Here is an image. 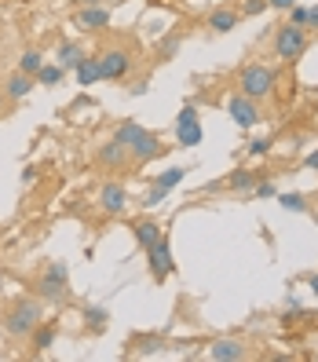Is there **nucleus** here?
Returning a JSON list of instances; mask_svg holds the SVG:
<instances>
[{"instance_id": "nucleus-1", "label": "nucleus", "mask_w": 318, "mask_h": 362, "mask_svg": "<svg viewBox=\"0 0 318 362\" xmlns=\"http://www.w3.org/2000/svg\"><path fill=\"white\" fill-rule=\"evenodd\" d=\"M114 139L129 146V158H136V161H154V158H161V151H165L161 139H158L154 132H146L143 124H136V121H124L121 129L114 132Z\"/></svg>"}, {"instance_id": "nucleus-2", "label": "nucleus", "mask_w": 318, "mask_h": 362, "mask_svg": "<svg viewBox=\"0 0 318 362\" xmlns=\"http://www.w3.org/2000/svg\"><path fill=\"white\" fill-rule=\"evenodd\" d=\"M40 318H45V311H40V300H30V296H23V300H15V304L8 308L4 329H8V337L23 340V337H30V333L40 326Z\"/></svg>"}, {"instance_id": "nucleus-3", "label": "nucleus", "mask_w": 318, "mask_h": 362, "mask_svg": "<svg viewBox=\"0 0 318 362\" xmlns=\"http://www.w3.org/2000/svg\"><path fill=\"white\" fill-rule=\"evenodd\" d=\"M238 92L242 95H249V99H267L271 92H274V70L271 66H264V62H252V66H245L242 74H238Z\"/></svg>"}, {"instance_id": "nucleus-4", "label": "nucleus", "mask_w": 318, "mask_h": 362, "mask_svg": "<svg viewBox=\"0 0 318 362\" xmlns=\"http://www.w3.org/2000/svg\"><path fill=\"white\" fill-rule=\"evenodd\" d=\"M66 286H70V271H66L62 260H55V264H48L45 271H40L33 289H37L40 300H62V296H66Z\"/></svg>"}, {"instance_id": "nucleus-5", "label": "nucleus", "mask_w": 318, "mask_h": 362, "mask_svg": "<svg viewBox=\"0 0 318 362\" xmlns=\"http://www.w3.org/2000/svg\"><path fill=\"white\" fill-rule=\"evenodd\" d=\"M304 52H307V33H304V26L285 23L278 33H274V59L293 62V59H300Z\"/></svg>"}, {"instance_id": "nucleus-6", "label": "nucleus", "mask_w": 318, "mask_h": 362, "mask_svg": "<svg viewBox=\"0 0 318 362\" xmlns=\"http://www.w3.org/2000/svg\"><path fill=\"white\" fill-rule=\"evenodd\" d=\"M132 70V55L121 48H106L99 52V81H124Z\"/></svg>"}, {"instance_id": "nucleus-7", "label": "nucleus", "mask_w": 318, "mask_h": 362, "mask_svg": "<svg viewBox=\"0 0 318 362\" xmlns=\"http://www.w3.org/2000/svg\"><path fill=\"white\" fill-rule=\"evenodd\" d=\"M227 114H230V121L238 124V129H257L260 124V106H257V99H249V95H230V103H227Z\"/></svg>"}, {"instance_id": "nucleus-8", "label": "nucleus", "mask_w": 318, "mask_h": 362, "mask_svg": "<svg viewBox=\"0 0 318 362\" xmlns=\"http://www.w3.org/2000/svg\"><path fill=\"white\" fill-rule=\"evenodd\" d=\"M146 260H151V271H154V279L158 282H165L168 274L176 271V260H172V249H168V242L165 238H158L151 249H146Z\"/></svg>"}, {"instance_id": "nucleus-9", "label": "nucleus", "mask_w": 318, "mask_h": 362, "mask_svg": "<svg viewBox=\"0 0 318 362\" xmlns=\"http://www.w3.org/2000/svg\"><path fill=\"white\" fill-rule=\"evenodd\" d=\"M124 205H129V190H124L121 183H102L99 187V209L102 212L117 216V212H124Z\"/></svg>"}, {"instance_id": "nucleus-10", "label": "nucleus", "mask_w": 318, "mask_h": 362, "mask_svg": "<svg viewBox=\"0 0 318 362\" xmlns=\"http://www.w3.org/2000/svg\"><path fill=\"white\" fill-rule=\"evenodd\" d=\"M176 143H183V146L201 143V124H198L194 106H187V110L179 114V124H176Z\"/></svg>"}, {"instance_id": "nucleus-11", "label": "nucleus", "mask_w": 318, "mask_h": 362, "mask_svg": "<svg viewBox=\"0 0 318 362\" xmlns=\"http://www.w3.org/2000/svg\"><path fill=\"white\" fill-rule=\"evenodd\" d=\"M208 355L216 358V362H242L249 351H245L242 340H230V337H223V340H216V344L208 348Z\"/></svg>"}, {"instance_id": "nucleus-12", "label": "nucleus", "mask_w": 318, "mask_h": 362, "mask_svg": "<svg viewBox=\"0 0 318 362\" xmlns=\"http://www.w3.org/2000/svg\"><path fill=\"white\" fill-rule=\"evenodd\" d=\"M33 84H37V77H30V74H23V70H15V74L4 81V95H8L11 103H18V99H26V95L33 92Z\"/></svg>"}, {"instance_id": "nucleus-13", "label": "nucleus", "mask_w": 318, "mask_h": 362, "mask_svg": "<svg viewBox=\"0 0 318 362\" xmlns=\"http://www.w3.org/2000/svg\"><path fill=\"white\" fill-rule=\"evenodd\" d=\"M124 161H129V146H124V143L110 139V143H102V146H99V165H106V168H121Z\"/></svg>"}, {"instance_id": "nucleus-14", "label": "nucleus", "mask_w": 318, "mask_h": 362, "mask_svg": "<svg viewBox=\"0 0 318 362\" xmlns=\"http://www.w3.org/2000/svg\"><path fill=\"white\" fill-rule=\"evenodd\" d=\"M238 26V11L235 8H216L208 15V30L212 33H227V30H235Z\"/></svg>"}, {"instance_id": "nucleus-15", "label": "nucleus", "mask_w": 318, "mask_h": 362, "mask_svg": "<svg viewBox=\"0 0 318 362\" xmlns=\"http://www.w3.org/2000/svg\"><path fill=\"white\" fill-rule=\"evenodd\" d=\"M106 23H110V11H106V8H84V11H77V26L81 30H102Z\"/></svg>"}, {"instance_id": "nucleus-16", "label": "nucleus", "mask_w": 318, "mask_h": 362, "mask_svg": "<svg viewBox=\"0 0 318 362\" xmlns=\"http://www.w3.org/2000/svg\"><path fill=\"white\" fill-rule=\"evenodd\" d=\"M77 84H95L99 81V55H81L77 62Z\"/></svg>"}, {"instance_id": "nucleus-17", "label": "nucleus", "mask_w": 318, "mask_h": 362, "mask_svg": "<svg viewBox=\"0 0 318 362\" xmlns=\"http://www.w3.org/2000/svg\"><path fill=\"white\" fill-rule=\"evenodd\" d=\"M132 230H136V242H139L143 249H151V245H154V242L161 238V227H158L154 220H139V223H136Z\"/></svg>"}, {"instance_id": "nucleus-18", "label": "nucleus", "mask_w": 318, "mask_h": 362, "mask_svg": "<svg viewBox=\"0 0 318 362\" xmlns=\"http://www.w3.org/2000/svg\"><path fill=\"white\" fill-rule=\"evenodd\" d=\"M81 55H84V52H81L77 40H66V45L59 48V66H62V70H73L77 62H81Z\"/></svg>"}, {"instance_id": "nucleus-19", "label": "nucleus", "mask_w": 318, "mask_h": 362, "mask_svg": "<svg viewBox=\"0 0 318 362\" xmlns=\"http://www.w3.org/2000/svg\"><path fill=\"white\" fill-rule=\"evenodd\" d=\"M227 187L238 190V194H252V187H257V173H245V168H242V173H235L227 180Z\"/></svg>"}, {"instance_id": "nucleus-20", "label": "nucleus", "mask_w": 318, "mask_h": 362, "mask_svg": "<svg viewBox=\"0 0 318 362\" xmlns=\"http://www.w3.org/2000/svg\"><path fill=\"white\" fill-rule=\"evenodd\" d=\"M45 66V59H40V52L37 48H26L23 52V59H18V70L23 74H30V77H37V70Z\"/></svg>"}, {"instance_id": "nucleus-21", "label": "nucleus", "mask_w": 318, "mask_h": 362, "mask_svg": "<svg viewBox=\"0 0 318 362\" xmlns=\"http://www.w3.org/2000/svg\"><path fill=\"white\" fill-rule=\"evenodd\" d=\"M52 344H55V329L52 326H37L33 329V351L40 355V351H48Z\"/></svg>"}, {"instance_id": "nucleus-22", "label": "nucleus", "mask_w": 318, "mask_h": 362, "mask_svg": "<svg viewBox=\"0 0 318 362\" xmlns=\"http://www.w3.org/2000/svg\"><path fill=\"white\" fill-rule=\"evenodd\" d=\"M183 176H187V168H168V173L154 176V187H161V190H172V187H179V183H183Z\"/></svg>"}, {"instance_id": "nucleus-23", "label": "nucleus", "mask_w": 318, "mask_h": 362, "mask_svg": "<svg viewBox=\"0 0 318 362\" xmlns=\"http://www.w3.org/2000/svg\"><path fill=\"white\" fill-rule=\"evenodd\" d=\"M62 77H66V70H62L59 62H55V66H48V62H45V66L37 70V84H62Z\"/></svg>"}, {"instance_id": "nucleus-24", "label": "nucleus", "mask_w": 318, "mask_h": 362, "mask_svg": "<svg viewBox=\"0 0 318 362\" xmlns=\"http://www.w3.org/2000/svg\"><path fill=\"white\" fill-rule=\"evenodd\" d=\"M278 202H282V209H289V212H307V202H304L300 194H282Z\"/></svg>"}, {"instance_id": "nucleus-25", "label": "nucleus", "mask_w": 318, "mask_h": 362, "mask_svg": "<svg viewBox=\"0 0 318 362\" xmlns=\"http://www.w3.org/2000/svg\"><path fill=\"white\" fill-rule=\"evenodd\" d=\"M176 52H179V37H165V40H161V55L172 59Z\"/></svg>"}, {"instance_id": "nucleus-26", "label": "nucleus", "mask_w": 318, "mask_h": 362, "mask_svg": "<svg viewBox=\"0 0 318 362\" xmlns=\"http://www.w3.org/2000/svg\"><path fill=\"white\" fill-rule=\"evenodd\" d=\"M252 194H257V198H274L278 190H274V183H260V180H257V187H252Z\"/></svg>"}, {"instance_id": "nucleus-27", "label": "nucleus", "mask_w": 318, "mask_h": 362, "mask_svg": "<svg viewBox=\"0 0 318 362\" xmlns=\"http://www.w3.org/2000/svg\"><path fill=\"white\" fill-rule=\"evenodd\" d=\"M289 11H293V18H289L293 26H307V8H296V4H293Z\"/></svg>"}, {"instance_id": "nucleus-28", "label": "nucleus", "mask_w": 318, "mask_h": 362, "mask_svg": "<svg viewBox=\"0 0 318 362\" xmlns=\"http://www.w3.org/2000/svg\"><path fill=\"white\" fill-rule=\"evenodd\" d=\"M271 151V139H252L249 143V154H267Z\"/></svg>"}, {"instance_id": "nucleus-29", "label": "nucleus", "mask_w": 318, "mask_h": 362, "mask_svg": "<svg viewBox=\"0 0 318 362\" xmlns=\"http://www.w3.org/2000/svg\"><path fill=\"white\" fill-rule=\"evenodd\" d=\"M264 8H267V0H245V8H242V11H245V15H260Z\"/></svg>"}, {"instance_id": "nucleus-30", "label": "nucleus", "mask_w": 318, "mask_h": 362, "mask_svg": "<svg viewBox=\"0 0 318 362\" xmlns=\"http://www.w3.org/2000/svg\"><path fill=\"white\" fill-rule=\"evenodd\" d=\"M296 0H267V8H278V11H289Z\"/></svg>"}, {"instance_id": "nucleus-31", "label": "nucleus", "mask_w": 318, "mask_h": 362, "mask_svg": "<svg viewBox=\"0 0 318 362\" xmlns=\"http://www.w3.org/2000/svg\"><path fill=\"white\" fill-rule=\"evenodd\" d=\"M307 26H318V4L307 8Z\"/></svg>"}, {"instance_id": "nucleus-32", "label": "nucleus", "mask_w": 318, "mask_h": 362, "mask_svg": "<svg viewBox=\"0 0 318 362\" xmlns=\"http://www.w3.org/2000/svg\"><path fill=\"white\" fill-rule=\"evenodd\" d=\"M307 168H314V173H318V151H314V154L307 158Z\"/></svg>"}, {"instance_id": "nucleus-33", "label": "nucleus", "mask_w": 318, "mask_h": 362, "mask_svg": "<svg viewBox=\"0 0 318 362\" xmlns=\"http://www.w3.org/2000/svg\"><path fill=\"white\" fill-rule=\"evenodd\" d=\"M307 286H311V289L318 293V274H311V282H307Z\"/></svg>"}, {"instance_id": "nucleus-34", "label": "nucleus", "mask_w": 318, "mask_h": 362, "mask_svg": "<svg viewBox=\"0 0 318 362\" xmlns=\"http://www.w3.org/2000/svg\"><path fill=\"white\" fill-rule=\"evenodd\" d=\"M4 99H8V95H4V88H0V110H4Z\"/></svg>"}]
</instances>
